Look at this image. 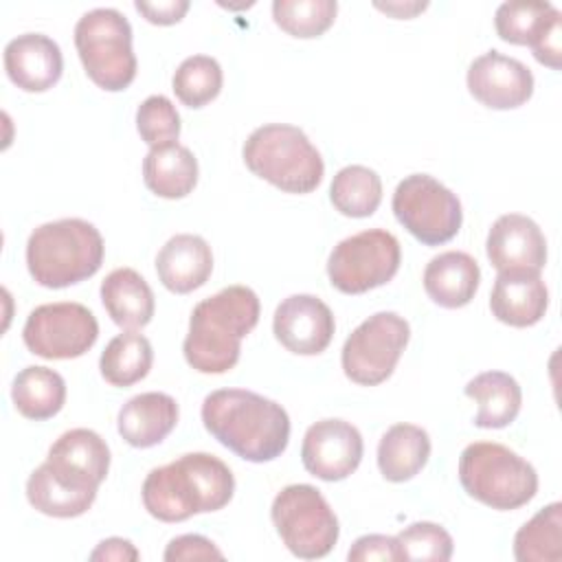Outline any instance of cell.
<instances>
[{
	"label": "cell",
	"mask_w": 562,
	"mask_h": 562,
	"mask_svg": "<svg viewBox=\"0 0 562 562\" xmlns=\"http://www.w3.org/2000/svg\"><path fill=\"white\" fill-rule=\"evenodd\" d=\"M204 428L231 452L266 463L283 454L290 417L281 404L246 389H217L202 402Z\"/></svg>",
	"instance_id": "1"
},
{
	"label": "cell",
	"mask_w": 562,
	"mask_h": 562,
	"mask_svg": "<svg viewBox=\"0 0 562 562\" xmlns=\"http://www.w3.org/2000/svg\"><path fill=\"white\" fill-rule=\"evenodd\" d=\"M235 492L231 468L209 452H187L149 470L143 481V505L156 520L182 522L195 514L217 512Z\"/></svg>",
	"instance_id": "2"
},
{
	"label": "cell",
	"mask_w": 562,
	"mask_h": 562,
	"mask_svg": "<svg viewBox=\"0 0 562 562\" xmlns=\"http://www.w3.org/2000/svg\"><path fill=\"white\" fill-rule=\"evenodd\" d=\"M259 296L246 285H228L200 301L189 318L182 353L200 373L231 371L246 338L259 323Z\"/></svg>",
	"instance_id": "3"
},
{
	"label": "cell",
	"mask_w": 562,
	"mask_h": 562,
	"mask_svg": "<svg viewBox=\"0 0 562 562\" xmlns=\"http://www.w3.org/2000/svg\"><path fill=\"white\" fill-rule=\"evenodd\" d=\"M99 228L79 217H64L37 226L26 241V268L44 288H68L90 279L103 263Z\"/></svg>",
	"instance_id": "4"
},
{
	"label": "cell",
	"mask_w": 562,
	"mask_h": 562,
	"mask_svg": "<svg viewBox=\"0 0 562 562\" xmlns=\"http://www.w3.org/2000/svg\"><path fill=\"white\" fill-rule=\"evenodd\" d=\"M246 167L285 193H312L323 180V158L307 134L288 123L250 132L241 149Z\"/></svg>",
	"instance_id": "5"
},
{
	"label": "cell",
	"mask_w": 562,
	"mask_h": 562,
	"mask_svg": "<svg viewBox=\"0 0 562 562\" xmlns=\"http://www.w3.org/2000/svg\"><path fill=\"white\" fill-rule=\"evenodd\" d=\"M459 481L468 496L498 512L518 509L538 492L533 465L496 441H474L463 448Z\"/></svg>",
	"instance_id": "6"
},
{
	"label": "cell",
	"mask_w": 562,
	"mask_h": 562,
	"mask_svg": "<svg viewBox=\"0 0 562 562\" xmlns=\"http://www.w3.org/2000/svg\"><path fill=\"white\" fill-rule=\"evenodd\" d=\"M75 46L86 75L108 92L125 90L136 77L132 26L110 7L86 11L75 24Z\"/></svg>",
	"instance_id": "7"
},
{
	"label": "cell",
	"mask_w": 562,
	"mask_h": 562,
	"mask_svg": "<svg viewBox=\"0 0 562 562\" xmlns=\"http://www.w3.org/2000/svg\"><path fill=\"white\" fill-rule=\"evenodd\" d=\"M270 518L279 538L296 558H325L338 542V518L314 485H285L272 501Z\"/></svg>",
	"instance_id": "8"
},
{
	"label": "cell",
	"mask_w": 562,
	"mask_h": 562,
	"mask_svg": "<svg viewBox=\"0 0 562 562\" xmlns=\"http://www.w3.org/2000/svg\"><path fill=\"white\" fill-rule=\"evenodd\" d=\"M391 206L397 222L424 246L450 241L463 222L457 193L428 173H411L400 180Z\"/></svg>",
	"instance_id": "9"
},
{
	"label": "cell",
	"mask_w": 562,
	"mask_h": 562,
	"mask_svg": "<svg viewBox=\"0 0 562 562\" xmlns=\"http://www.w3.org/2000/svg\"><path fill=\"white\" fill-rule=\"evenodd\" d=\"M402 261V248L384 228L360 231L334 246L327 259L329 283L342 294H362L389 283Z\"/></svg>",
	"instance_id": "10"
},
{
	"label": "cell",
	"mask_w": 562,
	"mask_h": 562,
	"mask_svg": "<svg viewBox=\"0 0 562 562\" xmlns=\"http://www.w3.org/2000/svg\"><path fill=\"white\" fill-rule=\"evenodd\" d=\"M408 338V321L397 312L371 314L342 345L340 362L345 375L360 386L382 384L393 373Z\"/></svg>",
	"instance_id": "11"
},
{
	"label": "cell",
	"mask_w": 562,
	"mask_h": 562,
	"mask_svg": "<svg viewBox=\"0 0 562 562\" xmlns=\"http://www.w3.org/2000/svg\"><path fill=\"white\" fill-rule=\"evenodd\" d=\"M99 338L94 314L75 301L37 305L24 323L26 349L46 360H72L83 356Z\"/></svg>",
	"instance_id": "12"
},
{
	"label": "cell",
	"mask_w": 562,
	"mask_h": 562,
	"mask_svg": "<svg viewBox=\"0 0 562 562\" xmlns=\"http://www.w3.org/2000/svg\"><path fill=\"white\" fill-rule=\"evenodd\" d=\"M360 430L345 419H321L305 430L301 443L303 468L321 481H342L362 461Z\"/></svg>",
	"instance_id": "13"
},
{
	"label": "cell",
	"mask_w": 562,
	"mask_h": 562,
	"mask_svg": "<svg viewBox=\"0 0 562 562\" xmlns=\"http://www.w3.org/2000/svg\"><path fill=\"white\" fill-rule=\"evenodd\" d=\"M465 81L470 94L492 110L520 108L533 94L531 70L520 59L494 48L470 64Z\"/></svg>",
	"instance_id": "14"
},
{
	"label": "cell",
	"mask_w": 562,
	"mask_h": 562,
	"mask_svg": "<svg viewBox=\"0 0 562 562\" xmlns=\"http://www.w3.org/2000/svg\"><path fill=\"white\" fill-rule=\"evenodd\" d=\"M336 321L327 303L314 294H292L283 299L272 318L274 338L292 353L316 356L334 338Z\"/></svg>",
	"instance_id": "15"
},
{
	"label": "cell",
	"mask_w": 562,
	"mask_h": 562,
	"mask_svg": "<svg viewBox=\"0 0 562 562\" xmlns=\"http://www.w3.org/2000/svg\"><path fill=\"white\" fill-rule=\"evenodd\" d=\"M487 259L498 272L533 270L540 272L547 263V239L540 226L520 213L501 215L485 241Z\"/></svg>",
	"instance_id": "16"
},
{
	"label": "cell",
	"mask_w": 562,
	"mask_h": 562,
	"mask_svg": "<svg viewBox=\"0 0 562 562\" xmlns=\"http://www.w3.org/2000/svg\"><path fill=\"white\" fill-rule=\"evenodd\" d=\"M46 463L66 481L99 490L110 470V448L105 439L90 428H72L48 448Z\"/></svg>",
	"instance_id": "17"
},
{
	"label": "cell",
	"mask_w": 562,
	"mask_h": 562,
	"mask_svg": "<svg viewBox=\"0 0 562 562\" xmlns=\"http://www.w3.org/2000/svg\"><path fill=\"white\" fill-rule=\"evenodd\" d=\"M4 70L20 90L44 92L61 77V48L44 33H22L4 46Z\"/></svg>",
	"instance_id": "18"
},
{
	"label": "cell",
	"mask_w": 562,
	"mask_h": 562,
	"mask_svg": "<svg viewBox=\"0 0 562 562\" xmlns=\"http://www.w3.org/2000/svg\"><path fill=\"white\" fill-rule=\"evenodd\" d=\"M549 307V290L533 270H505L494 279L490 294L492 314L512 327H531Z\"/></svg>",
	"instance_id": "19"
},
{
	"label": "cell",
	"mask_w": 562,
	"mask_h": 562,
	"mask_svg": "<svg viewBox=\"0 0 562 562\" xmlns=\"http://www.w3.org/2000/svg\"><path fill=\"white\" fill-rule=\"evenodd\" d=\"M156 272L169 292L189 294L202 288L213 272L211 246L193 233L173 235L156 257Z\"/></svg>",
	"instance_id": "20"
},
{
	"label": "cell",
	"mask_w": 562,
	"mask_h": 562,
	"mask_svg": "<svg viewBox=\"0 0 562 562\" xmlns=\"http://www.w3.org/2000/svg\"><path fill=\"white\" fill-rule=\"evenodd\" d=\"M178 404L171 395L147 391L130 397L116 417L119 435L132 448L158 446L178 424Z\"/></svg>",
	"instance_id": "21"
},
{
	"label": "cell",
	"mask_w": 562,
	"mask_h": 562,
	"mask_svg": "<svg viewBox=\"0 0 562 562\" xmlns=\"http://www.w3.org/2000/svg\"><path fill=\"white\" fill-rule=\"evenodd\" d=\"M481 281L476 259L463 250H446L432 257L424 270V290L432 303L457 310L468 305Z\"/></svg>",
	"instance_id": "22"
},
{
	"label": "cell",
	"mask_w": 562,
	"mask_h": 562,
	"mask_svg": "<svg viewBox=\"0 0 562 562\" xmlns=\"http://www.w3.org/2000/svg\"><path fill=\"white\" fill-rule=\"evenodd\" d=\"M145 187L165 200L189 195L198 184V158L184 145L167 143L149 147L143 158Z\"/></svg>",
	"instance_id": "23"
},
{
	"label": "cell",
	"mask_w": 562,
	"mask_h": 562,
	"mask_svg": "<svg viewBox=\"0 0 562 562\" xmlns=\"http://www.w3.org/2000/svg\"><path fill=\"white\" fill-rule=\"evenodd\" d=\"M101 303L123 329L145 327L156 310L149 283L134 268H116L101 281Z\"/></svg>",
	"instance_id": "24"
},
{
	"label": "cell",
	"mask_w": 562,
	"mask_h": 562,
	"mask_svg": "<svg viewBox=\"0 0 562 562\" xmlns=\"http://www.w3.org/2000/svg\"><path fill=\"white\" fill-rule=\"evenodd\" d=\"M430 457V437L422 426L393 424L378 443V468L391 483L411 481Z\"/></svg>",
	"instance_id": "25"
},
{
	"label": "cell",
	"mask_w": 562,
	"mask_h": 562,
	"mask_svg": "<svg viewBox=\"0 0 562 562\" xmlns=\"http://www.w3.org/2000/svg\"><path fill=\"white\" fill-rule=\"evenodd\" d=\"M463 393L479 404L474 415V426L479 428H505L520 413V384L505 371H483L474 375Z\"/></svg>",
	"instance_id": "26"
},
{
	"label": "cell",
	"mask_w": 562,
	"mask_h": 562,
	"mask_svg": "<svg viewBox=\"0 0 562 562\" xmlns=\"http://www.w3.org/2000/svg\"><path fill=\"white\" fill-rule=\"evenodd\" d=\"M26 498L31 507H35L40 514H46L53 518H77L92 507L97 498V490L79 487L61 479L44 461L31 472L26 481Z\"/></svg>",
	"instance_id": "27"
},
{
	"label": "cell",
	"mask_w": 562,
	"mask_h": 562,
	"mask_svg": "<svg viewBox=\"0 0 562 562\" xmlns=\"http://www.w3.org/2000/svg\"><path fill=\"white\" fill-rule=\"evenodd\" d=\"M11 400L20 415L44 422L61 411L66 402V382L55 369L31 364L13 378Z\"/></svg>",
	"instance_id": "28"
},
{
	"label": "cell",
	"mask_w": 562,
	"mask_h": 562,
	"mask_svg": "<svg viewBox=\"0 0 562 562\" xmlns=\"http://www.w3.org/2000/svg\"><path fill=\"white\" fill-rule=\"evenodd\" d=\"M151 362V342L143 334L127 329L105 345L99 358V369L105 382L125 389L140 382L149 373Z\"/></svg>",
	"instance_id": "29"
},
{
	"label": "cell",
	"mask_w": 562,
	"mask_h": 562,
	"mask_svg": "<svg viewBox=\"0 0 562 562\" xmlns=\"http://www.w3.org/2000/svg\"><path fill=\"white\" fill-rule=\"evenodd\" d=\"M514 558L518 562L562 560V503L542 507L516 531Z\"/></svg>",
	"instance_id": "30"
},
{
	"label": "cell",
	"mask_w": 562,
	"mask_h": 562,
	"mask_svg": "<svg viewBox=\"0 0 562 562\" xmlns=\"http://www.w3.org/2000/svg\"><path fill=\"white\" fill-rule=\"evenodd\" d=\"M329 200L347 217H369L382 202V180L364 165H347L334 176Z\"/></svg>",
	"instance_id": "31"
},
{
	"label": "cell",
	"mask_w": 562,
	"mask_h": 562,
	"mask_svg": "<svg viewBox=\"0 0 562 562\" xmlns=\"http://www.w3.org/2000/svg\"><path fill=\"white\" fill-rule=\"evenodd\" d=\"M560 18V11L551 2H503L496 9L494 26L503 42L531 46Z\"/></svg>",
	"instance_id": "32"
},
{
	"label": "cell",
	"mask_w": 562,
	"mask_h": 562,
	"mask_svg": "<svg viewBox=\"0 0 562 562\" xmlns=\"http://www.w3.org/2000/svg\"><path fill=\"white\" fill-rule=\"evenodd\" d=\"M222 66L215 57L191 55L176 68L171 86L176 97L187 108H204L222 90Z\"/></svg>",
	"instance_id": "33"
},
{
	"label": "cell",
	"mask_w": 562,
	"mask_h": 562,
	"mask_svg": "<svg viewBox=\"0 0 562 562\" xmlns=\"http://www.w3.org/2000/svg\"><path fill=\"white\" fill-rule=\"evenodd\" d=\"M336 0H274L272 18L292 37L310 40L323 35L336 20Z\"/></svg>",
	"instance_id": "34"
},
{
	"label": "cell",
	"mask_w": 562,
	"mask_h": 562,
	"mask_svg": "<svg viewBox=\"0 0 562 562\" xmlns=\"http://www.w3.org/2000/svg\"><path fill=\"white\" fill-rule=\"evenodd\" d=\"M402 560H432L446 562L452 558V536L437 522H413L404 527L397 536Z\"/></svg>",
	"instance_id": "35"
},
{
	"label": "cell",
	"mask_w": 562,
	"mask_h": 562,
	"mask_svg": "<svg viewBox=\"0 0 562 562\" xmlns=\"http://www.w3.org/2000/svg\"><path fill=\"white\" fill-rule=\"evenodd\" d=\"M136 130L149 147L176 143L180 136V114L165 94H151L136 110Z\"/></svg>",
	"instance_id": "36"
},
{
	"label": "cell",
	"mask_w": 562,
	"mask_h": 562,
	"mask_svg": "<svg viewBox=\"0 0 562 562\" xmlns=\"http://www.w3.org/2000/svg\"><path fill=\"white\" fill-rule=\"evenodd\" d=\"M167 562H184V560H224V553L200 533H184L169 540L165 555Z\"/></svg>",
	"instance_id": "37"
},
{
	"label": "cell",
	"mask_w": 562,
	"mask_h": 562,
	"mask_svg": "<svg viewBox=\"0 0 562 562\" xmlns=\"http://www.w3.org/2000/svg\"><path fill=\"white\" fill-rule=\"evenodd\" d=\"M347 560L349 562H371V560H402V553H400V544H397V538L393 536H382V533H367V536H360L349 553H347Z\"/></svg>",
	"instance_id": "38"
},
{
	"label": "cell",
	"mask_w": 562,
	"mask_h": 562,
	"mask_svg": "<svg viewBox=\"0 0 562 562\" xmlns=\"http://www.w3.org/2000/svg\"><path fill=\"white\" fill-rule=\"evenodd\" d=\"M189 0H165V2H134V9L138 13L145 15L147 22L151 24H160V26H169L176 24L184 18V13L189 11Z\"/></svg>",
	"instance_id": "39"
},
{
	"label": "cell",
	"mask_w": 562,
	"mask_h": 562,
	"mask_svg": "<svg viewBox=\"0 0 562 562\" xmlns=\"http://www.w3.org/2000/svg\"><path fill=\"white\" fill-rule=\"evenodd\" d=\"M140 558L138 549L125 538H105L90 553L92 562H136Z\"/></svg>",
	"instance_id": "40"
},
{
	"label": "cell",
	"mask_w": 562,
	"mask_h": 562,
	"mask_svg": "<svg viewBox=\"0 0 562 562\" xmlns=\"http://www.w3.org/2000/svg\"><path fill=\"white\" fill-rule=\"evenodd\" d=\"M375 7L380 9V11H386V13H391V15H395V18H413L415 13H419V11H424L426 7H428V2H389V4H380V2H375Z\"/></svg>",
	"instance_id": "41"
}]
</instances>
